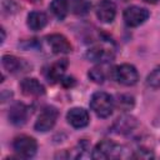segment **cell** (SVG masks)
Instances as JSON below:
<instances>
[{"label":"cell","instance_id":"cell-21","mask_svg":"<svg viewBox=\"0 0 160 160\" xmlns=\"http://www.w3.org/2000/svg\"><path fill=\"white\" fill-rule=\"evenodd\" d=\"M134 98L131 95H126V94H121L118 96V106L122 110H130L134 106Z\"/></svg>","mask_w":160,"mask_h":160},{"label":"cell","instance_id":"cell-24","mask_svg":"<svg viewBox=\"0 0 160 160\" xmlns=\"http://www.w3.org/2000/svg\"><path fill=\"white\" fill-rule=\"evenodd\" d=\"M1 34H2V36H1V42H4V40H5V30H4V28H1Z\"/></svg>","mask_w":160,"mask_h":160},{"label":"cell","instance_id":"cell-12","mask_svg":"<svg viewBox=\"0 0 160 160\" xmlns=\"http://www.w3.org/2000/svg\"><path fill=\"white\" fill-rule=\"evenodd\" d=\"M8 118L12 125H16V126L24 125L28 119V108L22 102H15L14 105L10 106Z\"/></svg>","mask_w":160,"mask_h":160},{"label":"cell","instance_id":"cell-2","mask_svg":"<svg viewBox=\"0 0 160 160\" xmlns=\"http://www.w3.org/2000/svg\"><path fill=\"white\" fill-rule=\"evenodd\" d=\"M86 58L90 61L94 62H110L115 58V50H114V44L110 40H104L99 44H95L94 46L89 48L86 50Z\"/></svg>","mask_w":160,"mask_h":160},{"label":"cell","instance_id":"cell-10","mask_svg":"<svg viewBox=\"0 0 160 160\" xmlns=\"http://www.w3.org/2000/svg\"><path fill=\"white\" fill-rule=\"evenodd\" d=\"M66 120L72 128L81 129L89 124L90 116L88 110H85L84 108H71L66 112Z\"/></svg>","mask_w":160,"mask_h":160},{"label":"cell","instance_id":"cell-16","mask_svg":"<svg viewBox=\"0 0 160 160\" xmlns=\"http://www.w3.org/2000/svg\"><path fill=\"white\" fill-rule=\"evenodd\" d=\"M48 21H49V19H48L45 12H42V11H31L28 15L26 24H28L30 30L39 31V30L44 29L48 25Z\"/></svg>","mask_w":160,"mask_h":160},{"label":"cell","instance_id":"cell-8","mask_svg":"<svg viewBox=\"0 0 160 160\" xmlns=\"http://www.w3.org/2000/svg\"><path fill=\"white\" fill-rule=\"evenodd\" d=\"M96 18L104 22V24H110L114 21L116 16V5L111 0H101L95 9Z\"/></svg>","mask_w":160,"mask_h":160},{"label":"cell","instance_id":"cell-19","mask_svg":"<svg viewBox=\"0 0 160 160\" xmlns=\"http://www.w3.org/2000/svg\"><path fill=\"white\" fill-rule=\"evenodd\" d=\"M146 85L154 89H160V66L155 68L146 78Z\"/></svg>","mask_w":160,"mask_h":160},{"label":"cell","instance_id":"cell-14","mask_svg":"<svg viewBox=\"0 0 160 160\" xmlns=\"http://www.w3.org/2000/svg\"><path fill=\"white\" fill-rule=\"evenodd\" d=\"M69 62L66 59H61V60H58L55 62H52L48 69H46V72H45V76L46 79L50 81V82H56V81H61L62 80V76L65 74V70L68 68Z\"/></svg>","mask_w":160,"mask_h":160},{"label":"cell","instance_id":"cell-13","mask_svg":"<svg viewBox=\"0 0 160 160\" xmlns=\"http://www.w3.org/2000/svg\"><path fill=\"white\" fill-rule=\"evenodd\" d=\"M138 126V121L134 116L130 115H121L120 118L116 119V121L112 125V131L116 134L126 135L130 134L135 128Z\"/></svg>","mask_w":160,"mask_h":160},{"label":"cell","instance_id":"cell-4","mask_svg":"<svg viewBox=\"0 0 160 160\" xmlns=\"http://www.w3.org/2000/svg\"><path fill=\"white\" fill-rule=\"evenodd\" d=\"M12 149L14 151L24 159L32 158L36 154L38 150V142L34 138L28 136V135H20L16 136L12 141Z\"/></svg>","mask_w":160,"mask_h":160},{"label":"cell","instance_id":"cell-7","mask_svg":"<svg viewBox=\"0 0 160 160\" xmlns=\"http://www.w3.org/2000/svg\"><path fill=\"white\" fill-rule=\"evenodd\" d=\"M58 116H59V111H58L56 108H54V106H46L40 112V115L38 116V120L35 121L34 129L36 131H40V132L49 131L50 129L54 128V125H55V122L58 120Z\"/></svg>","mask_w":160,"mask_h":160},{"label":"cell","instance_id":"cell-17","mask_svg":"<svg viewBox=\"0 0 160 160\" xmlns=\"http://www.w3.org/2000/svg\"><path fill=\"white\" fill-rule=\"evenodd\" d=\"M49 9L58 20H64L70 10L69 0H52L49 5Z\"/></svg>","mask_w":160,"mask_h":160},{"label":"cell","instance_id":"cell-20","mask_svg":"<svg viewBox=\"0 0 160 160\" xmlns=\"http://www.w3.org/2000/svg\"><path fill=\"white\" fill-rule=\"evenodd\" d=\"M90 150V145L86 140H81L78 146L72 150V155H70V158H75V159H79V158H85L86 156V152Z\"/></svg>","mask_w":160,"mask_h":160},{"label":"cell","instance_id":"cell-1","mask_svg":"<svg viewBox=\"0 0 160 160\" xmlns=\"http://www.w3.org/2000/svg\"><path fill=\"white\" fill-rule=\"evenodd\" d=\"M128 149L122 145H119L111 140H102L98 142L91 152L92 159L102 160V159H119L125 158L130 154H126Z\"/></svg>","mask_w":160,"mask_h":160},{"label":"cell","instance_id":"cell-11","mask_svg":"<svg viewBox=\"0 0 160 160\" xmlns=\"http://www.w3.org/2000/svg\"><path fill=\"white\" fill-rule=\"evenodd\" d=\"M21 92L26 96H40L45 94L44 85L35 78H26L20 82Z\"/></svg>","mask_w":160,"mask_h":160},{"label":"cell","instance_id":"cell-5","mask_svg":"<svg viewBox=\"0 0 160 160\" xmlns=\"http://www.w3.org/2000/svg\"><path fill=\"white\" fill-rule=\"evenodd\" d=\"M149 16H150V12L148 9L141 8V6H136V5L126 8L124 10V14H122L125 24L130 28L140 26L141 24H144L149 19Z\"/></svg>","mask_w":160,"mask_h":160},{"label":"cell","instance_id":"cell-25","mask_svg":"<svg viewBox=\"0 0 160 160\" xmlns=\"http://www.w3.org/2000/svg\"><path fill=\"white\" fill-rule=\"evenodd\" d=\"M124 1H126V0H124Z\"/></svg>","mask_w":160,"mask_h":160},{"label":"cell","instance_id":"cell-6","mask_svg":"<svg viewBox=\"0 0 160 160\" xmlns=\"http://www.w3.org/2000/svg\"><path fill=\"white\" fill-rule=\"evenodd\" d=\"M114 78L121 85L132 86L139 80V72L135 69V66H132L130 64H121V65L115 68Z\"/></svg>","mask_w":160,"mask_h":160},{"label":"cell","instance_id":"cell-9","mask_svg":"<svg viewBox=\"0 0 160 160\" xmlns=\"http://www.w3.org/2000/svg\"><path fill=\"white\" fill-rule=\"evenodd\" d=\"M46 42L54 54H69L72 50L69 40L61 34H51L46 36Z\"/></svg>","mask_w":160,"mask_h":160},{"label":"cell","instance_id":"cell-3","mask_svg":"<svg viewBox=\"0 0 160 160\" xmlns=\"http://www.w3.org/2000/svg\"><path fill=\"white\" fill-rule=\"evenodd\" d=\"M90 109L99 118L105 119L110 116L114 110V99L105 91H96L91 95Z\"/></svg>","mask_w":160,"mask_h":160},{"label":"cell","instance_id":"cell-22","mask_svg":"<svg viewBox=\"0 0 160 160\" xmlns=\"http://www.w3.org/2000/svg\"><path fill=\"white\" fill-rule=\"evenodd\" d=\"M88 75H89V78H90L94 82H96V84H102L104 80H105V74H104V71H102L100 68L90 69Z\"/></svg>","mask_w":160,"mask_h":160},{"label":"cell","instance_id":"cell-15","mask_svg":"<svg viewBox=\"0 0 160 160\" xmlns=\"http://www.w3.org/2000/svg\"><path fill=\"white\" fill-rule=\"evenodd\" d=\"M1 64H2V68L5 70H8L9 72H11V74L28 71L26 69L29 68V65L22 59H19L14 55H4L1 58Z\"/></svg>","mask_w":160,"mask_h":160},{"label":"cell","instance_id":"cell-23","mask_svg":"<svg viewBox=\"0 0 160 160\" xmlns=\"http://www.w3.org/2000/svg\"><path fill=\"white\" fill-rule=\"evenodd\" d=\"M145 2H148V4H158L160 0H144Z\"/></svg>","mask_w":160,"mask_h":160},{"label":"cell","instance_id":"cell-18","mask_svg":"<svg viewBox=\"0 0 160 160\" xmlns=\"http://www.w3.org/2000/svg\"><path fill=\"white\" fill-rule=\"evenodd\" d=\"M70 10L76 15H85L90 10V2L88 0H70Z\"/></svg>","mask_w":160,"mask_h":160}]
</instances>
